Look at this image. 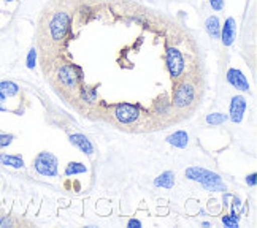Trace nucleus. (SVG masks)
<instances>
[{
    "mask_svg": "<svg viewBox=\"0 0 257 228\" xmlns=\"http://www.w3.org/2000/svg\"><path fill=\"white\" fill-rule=\"evenodd\" d=\"M184 174L187 179L200 182L206 190H211V192H225L227 190V187L219 174L213 173L210 170H205L202 166H189Z\"/></svg>",
    "mask_w": 257,
    "mask_h": 228,
    "instance_id": "f257e3e1",
    "label": "nucleus"
},
{
    "mask_svg": "<svg viewBox=\"0 0 257 228\" xmlns=\"http://www.w3.org/2000/svg\"><path fill=\"white\" fill-rule=\"evenodd\" d=\"M72 27V16L67 12H57L53 15V18L49 19V35H51L53 42H62L67 37L68 31Z\"/></svg>",
    "mask_w": 257,
    "mask_h": 228,
    "instance_id": "f03ea898",
    "label": "nucleus"
},
{
    "mask_svg": "<svg viewBox=\"0 0 257 228\" xmlns=\"http://www.w3.org/2000/svg\"><path fill=\"white\" fill-rule=\"evenodd\" d=\"M34 168L40 176L56 177L59 173V162L57 157L51 152H40L34 160Z\"/></svg>",
    "mask_w": 257,
    "mask_h": 228,
    "instance_id": "7ed1b4c3",
    "label": "nucleus"
},
{
    "mask_svg": "<svg viewBox=\"0 0 257 228\" xmlns=\"http://www.w3.org/2000/svg\"><path fill=\"white\" fill-rule=\"evenodd\" d=\"M81 75H83L81 67H78L75 64H64L59 67V70H57L59 83L67 89H76L80 86Z\"/></svg>",
    "mask_w": 257,
    "mask_h": 228,
    "instance_id": "20e7f679",
    "label": "nucleus"
},
{
    "mask_svg": "<svg viewBox=\"0 0 257 228\" xmlns=\"http://www.w3.org/2000/svg\"><path fill=\"white\" fill-rule=\"evenodd\" d=\"M165 64H167V70H169L170 76L178 79L186 70V64H184V57L181 54L180 49H176L173 46L167 48L165 53Z\"/></svg>",
    "mask_w": 257,
    "mask_h": 228,
    "instance_id": "39448f33",
    "label": "nucleus"
},
{
    "mask_svg": "<svg viewBox=\"0 0 257 228\" xmlns=\"http://www.w3.org/2000/svg\"><path fill=\"white\" fill-rule=\"evenodd\" d=\"M195 102V87L191 83H180L173 92V105L176 108H187Z\"/></svg>",
    "mask_w": 257,
    "mask_h": 228,
    "instance_id": "423d86ee",
    "label": "nucleus"
},
{
    "mask_svg": "<svg viewBox=\"0 0 257 228\" xmlns=\"http://www.w3.org/2000/svg\"><path fill=\"white\" fill-rule=\"evenodd\" d=\"M114 117L119 124L128 125V124H134L138 121V117H140V110H138V106H135L132 103H119L114 108Z\"/></svg>",
    "mask_w": 257,
    "mask_h": 228,
    "instance_id": "0eeeda50",
    "label": "nucleus"
},
{
    "mask_svg": "<svg viewBox=\"0 0 257 228\" xmlns=\"http://www.w3.org/2000/svg\"><path fill=\"white\" fill-rule=\"evenodd\" d=\"M225 78H227V83H229L232 87L238 89V91H243V92L249 91L248 79H246L243 72L238 70V68H229V70H227V76Z\"/></svg>",
    "mask_w": 257,
    "mask_h": 228,
    "instance_id": "6e6552de",
    "label": "nucleus"
},
{
    "mask_svg": "<svg viewBox=\"0 0 257 228\" xmlns=\"http://www.w3.org/2000/svg\"><path fill=\"white\" fill-rule=\"evenodd\" d=\"M246 98L243 95H235L230 102V121L233 124H240L243 121V114L246 111Z\"/></svg>",
    "mask_w": 257,
    "mask_h": 228,
    "instance_id": "1a4fd4ad",
    "label": "nucleus"
},
{
    "mask_svg": "<svg viewBox=\"0 0 257 228\" xmlns=\"http://www.w3.org/2000/svg\"><path fill=\"white\" fill-rule=\"evenodd\" d=\"M19 92H21V87H19L16 83L13 81H2L0 83V111H7L5 102L8 98L16 97Z\"/></svg>",
    "mask_w": 257,
    "mask_h": 228,
    "instance_id": "9d476101",
    "label": "nucleus"
},
{
    "mask_svg": "<svg viewBox=\"0 0 257 228\" xmlns=\"http://www.w3.org/2000/svg\"><path fill=\"white\" fill-rule=\"evenodd\" d=\"M236 37V23L233 18H227L224 27H221V42L224 46H232Z\"/></svg>",
    "mask_w": 257,
    "mask_h": 228,
    "instance_id": "9b49d317",
    "label": "nucleus"
},
{
    "mask_svg": "<svg viewBox=\"0 0 257 228\" xmlns=\"http://www.w3.org/2000/svg\"><path fill=\"white\" fill-rule=\"evenodd\" d=\"M68 140H70V143L73 146H76L78 149H80L81 152H84L86 155H92L94 154V144L91 143V140L83 135V133H73L68 136Z\"/></svg>",
    "mask_w": 257,
    "mask_h": 228,
    "instance_id": "f8f14e48",
    "label": "nucleus"
},
{
    "mask_svg": "<svg viewBox=\"0 0 257 228\" xmlns=\"http://www.w3.org/2000/svg\"><path fill=\"white\" fill-rule=\"evenodd\" d=\"M167 143L178 147V149H184V147L189 144V135L184 130H178L172 133L170 136H167Z\"/></svg>",
    "mask_w": 257,
    "mask_h": 228,
    "instance_id": "ddd939ff",
    "label": "nucleus"
},
{
    "mask_svg": "<svg viewBox=\"0 0 257 228\" xmlns=\"http://www.w3.org/2000/svg\"><path fill=\"white\" fill-rule=\"evenodd\" d=\"M221 21H219V18L217 16H208L206 18V21H205V29H206V32H208V35L213 38V40H217V38H221Z\"/></svg>",
    "mask_w": 257,
    "mask_h": 228,
    "instance_id": "4468645a",
    "label": "nucleus"
},
{
    "mask_svg": "<svg viewBox=\"0 0 257 228\" xmlns=\"http://www.w3.org/2000/svg\"><path fill=\"white\" fill-rule=\"evenodd\" d=\"M154 185L161 189H172L175 185V173L173 171H164L154 179Z\"/></svg>",
    "mask_w": 257,
    "mask_h": 228,
    "instance_id": "2eb2a0df",
    "label": "nucleus"
},
{
    "mask_svg": "<svg viewBox=\"0 0 257 228\" xmlns=\"http://www.w3.org/2000/svg\"><path fill=\"white\" fill-rule=\"evenodd\" d=\"M0 163L5 166H12V168H24V158L21 155H12V154H0Z\"/></svg>",
    "mask_w": 257,
    "mask_h": 228,
    "instance_id": "dca6fc26",
    "label": "nucleus"
},
{
    "mask_svg": "<svg viewBox=\"0 0 257 228\" xmlns=\"http://www.w3.org/2000/svg\"><path fill=\"white\" fill-rule=\"evenodd\" d=\"M87 171V168L81 162H70L65 168V176H75V174H83Z\"/></svg>",
    "mask_w": 257,
    "mask_h": 228,
    "instance_id": "f3484780",
    "label": "nucleus"
},
{
    "mask_svg": "<svg viewBox=\"0 0 257 228\" xmlns=\"http://www.w3.org/2000/svg\"><path fill=\"white\" fill-rule=\"evenodd\" d=\"M222 223L227 228H238V225H240V217H238V214H235L232 211L230 214L222 215Z\"/></svg>",
    "mask_w": 257,
    "mask_h": 228,
    "instance_id": "a211bd4d",
    "label": "nucleus"
},
{
    "mask_svg": "<svg viewBox=\"0 0 257 228\" xmlns=\"http://www.w3.org/2000/svg\"><path fill=\"white\" fill-rule=\"evenodd\" d=\"M81 98L86 103H95L98 100V95L97 91H94L91 87H81Z\"/></svg>",
    "mask_w": 257,
    "mask_h": 228,
    "instance_id": "6ab92c4d",
    "label": "nucleus"
},
{
    "mask_svg": "<svg viewBox=\"0 0 257 228\" xmlns=\"http://www.w3.org/2000/svg\"><path fill=\"white\" fill-rule=\"evenodd\" d=\"M225 121H227V116L222 113H213L206 116V124H210V125H221Z\"/></svg>",
    "mask_w": 257,
    "mask_h": 228,
    "instance_id": "aec40b11",
    "label": "nucleus"
},
{
    "mask_svg": "<svg viewBox=\"0 0 257 228\" xmlns=\"http://www.w3.org/2000/svg\"><path fill=\"white\" fill-rule=\"evenodd\" d=\"M26 65L29 70H34L35 65H37V49L35 48H31L29 49V54H27V59H26Z\"/></svg>",
    "mask_w": 257,
    "mask_h": 228,
    "instance_id": "412c9836",
    "label": "nucleus"
},
{
    "mask_svg": "<svg viewBox=\"0 0 257 228\" xmlns=\"http://www.w3.org/2000/svg\"><path fill=\"white\" fill-rule=\"evenodd\" d=\"M15 140V135L12 133H4V132H0V147H7L13 143Z\"/></svg>",
    "mask_w": 257,
    "mask_h": 228,
    "instance_id": "4be33fe9",
    "label": "nucleus"
},
{
    "mask_svg": "<svg viewBox=\"0 0 257 228\" xmlns=\"http://www.w3.org/2000/svg\"><path fill=\"white\" fill-rule=\"evenodd\" d=\"M16 225V222L10 215H0V228H8Z\"/></svg>",
    "mask_w": 257,
    "mask_h": 228,
    "instance_id": "5701e85b",
    "label": "nucleus"
},
{
    "mask_svg": "<svg viewBox=\"0 0 257 228\" xmlns=\"http://www.w3.org/2000/svg\"><path fill=\"white\" fill-rule=\"evenodd\" d=\"M210 5L214 12H221L224 10V0H210Z\"/></svg>",
    "mask_w": 257,
    "mask_h": 228,
    "instance_id": "b1692460",
    "label": "nucleus"
},
{
    "mask_svg": "<svg viewBox=\"0 0 257 228\" xmlns=\"http://www.w3.org/2000/svg\"><path fill=\"white\" fill-rule=\"evenodd\" d=\"M246 184L251 185V187H255V184H257V174L251 173L249 176H246Z\"/></svg>",
    "mask_w": 257,
    "mask_h": 228,
    "instance_id": "393cba45",
    "label": "nucleus"
},
{
    "mask_svg": "<svg viewBox=\"0 0 257 228\" xmlns=\"http://www.w3.org/2000/svg\"><path fill=\"white\" fill-rule=\"evenodd\" d=\"M127 226L128 228H140L142 226V222L138 220V219H131V220L127 222Z\"/></svg>",
    "mask_w": 257,
    "mask_h": 228,
    "instance_id": "a878e982",
    "label": "nucleus"
},
{
    "mask_svg": "<svg viewBox=\"0 0 257 228\" xmlns=\"http://www.w3.org/2000/svg\"><path fill=\"white\" fill-rule=\"evenodd\" d=\"M202 225H203V226H211V223H210V222H203Z\"/></svg>",
    "mask_w": 257,
    "mask_h": 228,
    "instance_id": "bb28decb",
    "label": "nucleus"
},
{
    "mask_svg": "<svg viewBox=\"0 0 257 228\" xmlns=\"http://www.w3.org/2000/svg\"><path fill=\"white\" fill-rule=\"evenodd\" d=\"M5 2H15V0H5Z\"/></svg>",
    "mask_w": 257,
    "mask_h": 228,
    "instance_id": "cd10ccee",
    "label": "nucleus"
}]
</instances>
